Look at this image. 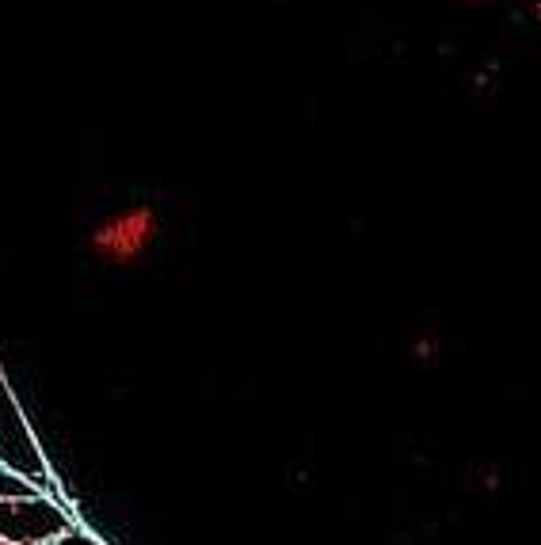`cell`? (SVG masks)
<instances>
[{
    "instance_id": "obj_1",
    "label": "cell",
    "mask_w": 541,
    "mask_h": 545,
    "mask_svg": "<svg viewBox=\"0 0 541 545\" xmlns=\"http://www.w3.org/2000/svg\"><path fill=\"white\" fill-rule=\"evenodd\" d=\"M73 530V515L54 500H12L0 504V538L12 545H42L58 542L61 534Z\"/></svg>"
},
{
    "instance_id": "obj_2",
    "label": "cell",
    "mask_w": 541,
    "mask_h": 545,
    "mask_svg": "<svg viewBox=\"0 0 541 545\" xmlns=\"http://www.w3.org/2000/svg\"><path fill=\"white\" fill-rule=\"evenodd\" d=\"M149 229H153V222L145 214H126V218H119V222H111L107 229L96 233V248L107 260H134L145 248V241H149Z\"/></svg>"
},
{
    "instance_id": "obj_3",
    "label": "cell",
    "mask_w": 541,
    "mask_h": 545,
    "mask_svg": "<svg viewBox=\"0 0 541 545\" xmlns=\"http://www.w3.org/2000/svg\"><path fill=\"white\" fill-rule=\"evenodd\" d=\"M42 488L35 481H27L12 469H0V504H12V500H39Z\"/></svg>"
},
{
    "instance_id": "obj_4",
    "label": "cell",
    "mask_w": 541,
    "mask_h": 545,
    "mask_svg": "<svg viewBox=\"0 0 541 545\" xmlns=\"http://www.w3.org/2000/svg\"><path fill=\"white\" fill-rule=\"evenodd\" d=\"M54 545H96V538H88V534H81V530H69V534H61Z\"/></svg>"
},
{
    "instance_id": "obj_5",
    "label": "cell",
    "mask_w": 541,
    "mask_h": 545,
    "mask_svg": "<svg viewBox=\"0 0 541 545\" xmlns=\"http://www.w3.org/2000/svg\"><path fill=\"white\" fill-rule=\"evenodd\" d=\"M96 545H100V542H96Z\"/></svg>"
}]
</instances>
